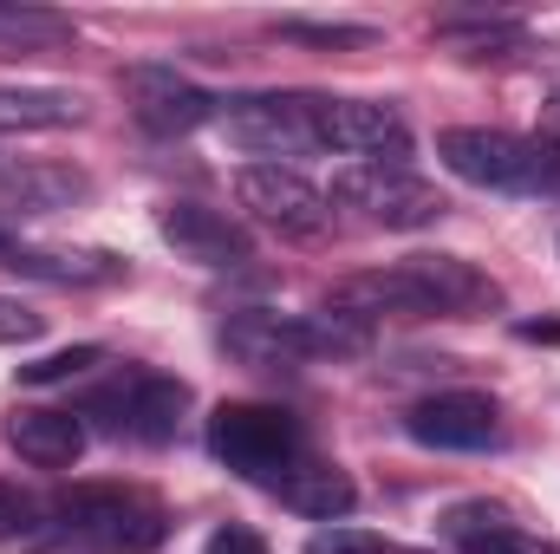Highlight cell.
<instances>
[{"label":"cell","instance_id":"cell-9","mask_svg":"<svg viewBox=\"0 0 560 554\" xmlns=\"http://www.w3.org/2000/svg\"><path fill=\"white\" fill-rule=\"evenodd\" d=\"M313 125L319 150L359 157V163H392L411 170V125L398 105H372V99H313Z\"/></svg>","mask_w":560,"mask_h":554},{"label":"cell","instance_id":"cell-27","mask_svg":"<svg viewBox=\"0 0 560 554\" xmlns=\"http://www.w3.org/2000/svg\"><path fill=\"white\" fill-rule=\"evenodd\" d=\"M39 333H46V313H33L26 300L0 293V346H26V339H39Z\"/></svg>","mask_w":560,"mask_h":554},{"label":"cell","instance_id":"cell-5","mask_svg":"<svg viewBox=\"0 0 560 554\" xmlns=\"http://www.w3.org/2000/svg\"><path fill=\"white\" fill-rule=\"evenodd\" d=\"M52 516H59V529H66V535L92 542L98 554H150L156 542H163V516H156L143 496L112 489V483L66 489V496L52 503Z\"/></svg>","mask_w":560,"mask_h":554},{"label":"cell","instance_id":"cell-16","mask_svg":"<svg viewBox=\"0 0 560 554\" xmlns=\"http://www.w3.org/2000/svg\"><path fill=\"white\" fill-rule=\"evenodd\" d=\"M0 196H7V209H20V216H52V209L85 203V196H92V176H85L79 163L33 157V163L0 170Z\"/></svg>","mask_w":560,"mask_h":554},{"label":"cell","instance_id":"cell-30","mask_svg":"<svg viewBox=\"0 0 560 554\" xmlns=\"http://www.w3.org/2000/svg\"><path fill=\"white\" fill-rule=\"evenodd\" d=\"M541 131H548V143L560 150V92L548 99V105H541Z\"/></svg>","mask_w":560,"mask_h":554},{"label":"cell","instance_id":"cell-23","mask_svg":"<svg viewBox=\"0 0 560 554\" xmlns=\"http://www.w3.org/2000/svg\"><path fill=\"white\" fill-rule=\"evenodd\" d=\"M105 366V346H66V353H46L33 366H20V385H66V379H85Z\"/></svg>","mask_w":560,"mask_h":554},{"label":"cell","instance_id":"cell-18","mask_svg":"<svg viewBox=\"0 0 560 554\" xmlns=\"http://www.w3.org/2000/svg\"><path fill=\"white\" fill-rule=\"evenodd\" d=\"M7 275L46 280V287H112V280H125V262L105 249H26L20 242L7 255Z\"/></svg>","mask_w":560,"mask_h":554},{"label":"cell","instance_id":"cell-21","mask_svg":"<svg viewBox=\"0 0 560 554\" xmlns=\"http://www.w3.org/2000/svg\"><path fill=\"white\" fill-rule=\"evenodd\" d=\"M79 26L66 13H46V7H13L0 0V53H26V46H66Z\"/></svg>","mask_w":560,"mask_h":554},{"label":"cell","instance_id":"cell-10","mask_svg":"<svg viewBox=\"0 0 560 554\" xmlns=\"http://www.w3.org/2000/svg\"><path fill=\"white\" fill-rule=\"evenodd\" d=\"M125 99H131V118H138L150 138H189V131H202L209 118H222V105L196 85V79H183L176 66H125Z\"/></svg>","mask_w":560,"mask_h":554},{"label":"cell","instance_id":"cell-11","mask_svg":"<svg viewBox=\"0 0 560 554\" xmlns=\"http://www.w3.org/2000/svg\"><path fill=\"white\" fill-rule=\"evenodd\" d=\"M156 235H163L183 262L215 268V275H229V268H248V262H255V235H248L235 216H222V209H209V203H189V196L156 209Z\"/></svg>","mask_w":560,"mask_h":554},{"label":"cell","instance_id":"cell-4","mask_svg":"<svg viewBox=\"0 0 560 554\" xmlns=\"http://www.w3.org/2000/svg\"><path fill=\"white\" fill-rule=\"evenodd\" d=\"M209 450H215L235 476L268 483V489L306 457L300 424L280 412V405H215V417H209Z\"/></svg>","mask_w":560,"mask_h":554},{"label":"cell","instance_id":"cell-6","mask_svg":"<svg viewBox=\"0 0 560 554\" xmlns=\"http://www.w3.org/2000/svg\"><path fill=\"white\" fill-rule=\"evenodd\" d=\"M332 203L359 209L372 229H430L450 209L436 183H423L418 170H392V163H346L332 176Z\"/></svg>","mask_w":560,"mask_h":554},{"label":"cell","instance_id":"cell-28","mask_svg":"<svg viewBox=\"0 0 560 554\" xmlns=\"http://www.w3.org/2000/svg\"><path fill=\"white\" fill-rule=\"evenodd\" d=\"M202 554H268V542H261L255 529L229 522V529H215V535H209V549H202Z\"/></svg>","mask_w":560,"mask_h":554},{"label":"cell","instance_id":"cell-7","mask_svg":"<svg viewBox=\"0 0 560 554\" xmlns=\"http://www.w3.org/2000/svg\"><path fill=\"white\" fill-rule=\"evenodd\" d=\"M235 203L287 242H326L332 235V196L313 189L293 163H248L235 176Z\"/></svg>","mask_w":560,"mask_h":554},{"label":"cell","instance_id":"cell-19","mask_svg":"<svg viewBox=\"0 0 560 554\" xmlns=\"http://www.w3.org/2000/svg\"><path fill=\"white\" fill-rule=\"evenodd\" d=\"M85 99L59 85H0V131H59L79 125Z\"/></svg>","mask_w":560,"mask_h":554},{"label":"cell","instance_id":"cell-15","mask_svg":"<svg viewBox=\"0 0 560 554\" xmlns=\"http://www.w3.org/2000/svg\"><path fill=\"white\" fill-rule=\"evenodd\" d=\"M7 450H20L33 470H72L85 457V424H79V412L20 405L7 417Z\"/></svg>","mask_w":560,"mask_h":554},{"label":"cell","instance_id":"cell-13","mask_svg":"<svg viewBox=\"0 0 560 554\" xmlns=\"http://www.w3.org/2000/svg\"><path fill=\"white\" fill-rule=\"evenodd\" d=\"M215 339H222L229 359H242V366H255V372L306 366V333H300V320L268 313V307H242V313H229Z\"/></svg>","mask_w":560,"mask_h":554},{"label":"cell","instance_id":"cell-3","mask_svg":"<svg viewBox=\"0 0 560 554\" xmlns=\"http://www.w3.org/2000/svg\"><path fill=\"white\" fill-rule=\"evenodd\" d=\"M189 412V385L170 372H118L112 385L79 399V424H98L105 437H138V443H170Z\"/></svg>","mask_w":560,"mask_h":554},{"label":"cell","instance_id":"cell-14","mask_svg":"<svg viewBox=\"0 0 560 554\" xmlns=\"http://www.w3.org/2000/svg\"><path fill=\"white\" fill-rule=\"evenodd\" d=\"M436 535L456 554H560L555 542L528 535L502 503H456V509H443Z\"/></svg>","mask_w":560,"mask_h":554},{"label":"cell","instance_id":"cell-26","mask_svg":"<svg viewBox=\"0 0 560 554\" xmlns=\"http://www.w3.org/2000/svg\"><path fill=\"white\" fill-rule=\"evenodd\" d=\"M33 529H39V503H33L26 489L0 483V542H20V535H33Z\"/></svg>","mask_w":560,"mask_h":554},{"label":"cell","instance_id":"cell-8","mask_svg":"<svg viewBox=\"0 0 560 554\" xmlns=\"http://www.w3.org/2000/svg\"><path fill=\"white\" fill-rule=\"evenodd\" d=\"M222 131L248 157H313L319 125H313V99L306 92H255V99H229L222 105Z\"/></svg>","mask_w":560,"mask_h":554},{"label":"cell","instance_id":"cell-17","mask_svg":"<svg viewBox=\"0 0 560 554\" xmlns=\"http://www.w3.org/2000/svg\"><path fill=\"white\" fill-rule=\"evenodd\" d=\"M275 496L293 516H306V522H339V516L359 509V483H352L339 463H326V457H300V463L275 483Z\"/></svg>","mask_w":560,"mask_h":554},{"label":"cell","instance_id":"cell-24","mask_svg":"<svg viewBox=\"0 0 560 554\" xmlns=\"http://www.w3.org/2000/svg\"><path fill=\"white\" fill-rule=\"evenodd\" d=\"M280 39H293V46H372L378 33L352 26V20H280Z\"/></svg>","mask_w":560,"mask_h":554},{"label":"cell","instance_id":"cell-20","mask_svg":"<svg viewBox=\"0 0 560 554\" xmlns=\"http://www.w3.org/2000/svg\"><path fill=\"white\" fill-rule=\"evenodd\" d=\"M300 333H306V359H365L372 353V320H359L346 307L300 313Z\"/></svg>","mask_w":560,"mask_h":554},{"label":"cell","instance_id":"cell-2","mask_svg":"<svg viewBox=\"0 0 560 554\" xmlns=\"http://www.w3.org/2000/svg\"><path fill=\"white\" fill-rule=\"evenodd\" d=\"M436 157L450 176L495 189V196H555L560 189V150L548 138H515L489 125H456L436 138Z\"/></svg>","mask_w":560,"mask_h":554},{"label":"cell","instance_id":"cell-1","mask_svg":"<svg viewBox=\"0 0 560 554\" xmlns=\"http://www.w3.org/2000/svg\"><path fill=\"white\" fill-rule=\"evenodd\" d=\"M502 300V287L463 255H411L398 268H372V275H346L326 307H346L359 320H469L489 313Z\"/></svg>","mask_w":560,"mask_h":554},{"label":"cell","instance_id":"cell-12","mask_svg":"<svg viewBox=\"0 0 560 554\" xmlns=\"http://www.w3.org/2000/svg\"><path fill=\"white\" fill-rule=\"evenodd\" d=\"M405 430L423 450H489L502 437V412L489 392H436L405 412Z\"/></svg>","mask_w":560,"mask_h":554},{"label":"cell","instance_id":"cell-29","mask_svg":"<svg viewBox=\"0 0 560 554\" xmlns=\"http://www.w3.org/2000/svg\"><path fill=\"white\" fill-rule=\"evenodd\" d=\"M515 333H522L528 346H560V320H522Z\"/></svg>","mask_w":560,"mask_h":554},{"label":"cell","instance_id":"cell-25","mask_svg":"<svg viewBox=\"0 0 560 554\" xmlns=\"http://www.w3.org/2000/svg\"><path fill=\"white\" fill-rule=\"evenodd\" d=\"M306 554H418L405 542H385V535H365V529H319Z\"/></svg>","mask_w":560,"mask_h":554},{"label":"cell","instance_id":"cell-31","mask_svg":"<svg viewBox=\"0 0 560 554\" xmlns=\"http://www.w3.org/2000/svg\"><path fill=\"white\" fill-rule=\"evenodd\" d=\"M13 249H20V235H13V229L0 222V268H7V255H13Z\"/></svg>","mask_w":560,"mask_h":554},{"label":"cell","instance_id":"cell-22","mask_svg":"<svg viewBox=\"0 0 560 554\" xmlns=\"http://www.w3.org/2000/svg\"><path fill=\"white\" fill-rule=\"evenodd\" d=\"M436 33H443L450 46H463V53H489V46H515V39H522V26L502 20V13H443Z\"/></svg>","mask_w":560,"mask_h":554}]
</instances>
